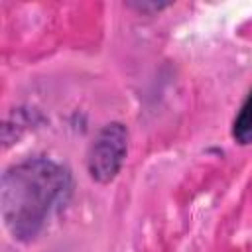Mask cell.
Listing matches in <instances>:
<instances>
[{"instance_id":"cell-1","label":"cell","mask_w":252,"mask_h":252,"mask_svg":"<svg viewBox=\"0 0 252 252\" xmlns=\"http://www.w3.org/2000/svg\"><path fill=\"white\" fill-rule=\"evenodd\" d=\"M73 179L65 165L45 156L26 158L2 173L0 211L6 230L18 242L33 240L49 217L71 197Z\"/></svg>"},{"instance_id":"cell-2","label":"cell","mask_w":252,"mask_h":252,"mask_svg":"<svg viewBox=\"0 0 252 252\" xmlns=\"http://www.w3.org/2000/svg\"><path fill=\"white\" fill-rule=\"evenodd\" d=\"M128 154V128L122 122L104 124L87 152V171L93 181L106 185L116 179Z\"/></svg>"},{"instance_id":"cell-3","label":"cell","mask_w":252,"mask_h":252,"mask_svg":"<svg viewBox=\"0 0 252 252\" xmlns=\"http://www.w3.org/2000/svg\"><path fill=\"white\" fill-rule=\"evenodd\" d=\"M230 136L240 146L252 144V91L248 93V96L244 98V102L240 104V108L232 120Z\"/></svg>"},{"instance_id":"cell-4","label":"cell","mask_w":252,"mask_h":252,"mask_svg":"<svg viewBox=\"0 0 252 252\" xmlns=\"http://www.w3.org/2000/svg\"><path fill=\"white\" fill-rule=\"evenodd\" d=\"M169 2H130L128 8H134L142 14H150V12H159L163 8H167Z\"/></svg>"}]
</instances>
